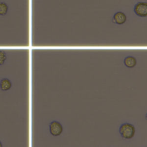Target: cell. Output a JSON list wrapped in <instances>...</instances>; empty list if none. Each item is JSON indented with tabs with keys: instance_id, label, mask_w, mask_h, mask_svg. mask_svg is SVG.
I'll return each instance as SVG.
<instances>
[{
	"instance_id": "cell-1",
	"label": "cell",
	"mask_w": 147,
	"mask_h": 147,
	"mask_svg": "<svg viewBox=\"0 0 147 147\" xmlns=\"http://www.w3.org/2000/svg\"><path fill=\"white\" fill-rule=\"evenodd\" d=\"M119 133L123 138L127 140L131 139L135 135L136 127L133 124L125 122L120 126Z\"/></svg>"
},
{
	"instance_id": "cell-2",
	"label": "cell",
	"mask_w": 147,
	"mask_h": 147,
	"mask_svg": "<svg viewBox=\"0 0 147 147\" xmlns=\"http://www.w3.org/2000/svg\"><path fill=\"white\" fill-rule=\"evenodd\" d=\"M134 12L136 14V15L139 17H147V2H138L134 6Z\"/></svg>"
},
{
	"instance_id": "cell-3",
	"label": "cell",
	"mask_w": 147,
	"mask_h": 147,
	"mask_svg": "<svg viewBox=\"0 0 147 147\" xmlns=\"http://www.w3.org/2000/svg\"><path fill=\"white\" fill-rule=\"evenodd\" d=\"M63 130L62 125L57 121H53L49 123V132L53 136H60Z\"/></svg>"
},
{
	"instance_id": "cell-4",
	"label": "cell",
	"mask_w": 147,
	"mask_h": 147,
	"mask_svg": "<svg viewBox=\"0 0 147 147\" xmlns=\"http://www.w3.org/2000/svg\"><path fill=\"white\" fill-rule=\"evenodd\" d=\"M126 21L127 17L126 14L122 11H118L115 13L113 17V22L119 25L124 24Z\"/></svg>"
},
{
	"instance_id": "cell-5",
	"label": "cell",
	"mask_w": 147,
	"mask_h": 147,
	"mask_svg": "<svg viewBox=\"0 0 147 147\" xmlns=\"http://www.w3.org/2000/svg\"><path fill=\"white\" fill-rule=\"evenodd\" d=\"M125 65L129 68H134L137 64V60L135 57L133 56H127L123 60Z\"/></svg>"
},
{
	"instance_id": "cell-6",
	"label": "cell",
	"mask_w": 147,
	"mask_h": 147,
	"mask_svg": "<svg viewBox=\"0 0 147 147\" xmlns=\"http://www.w3.org/2000/svg\"><path fill=\"white\" fill-rule=\"evenodd\" d=\"M11 82L7 78H3L0 81V88L2 91H7L11 87Z\"/></svg>"
},
{
	"instance_id": "cell-7",
	"label": "cell",
	"mask_w": 147,
	"mask_h": 147,
	"mask_svg": "<svg viewBox=\"0 0 147 147\" xmlns=\"http://www.w3.org/2000/svg\"><path fill=\"white\" fill-rule=\"evenodd\" d=\"M9 7L5 2H0V16H5L8 11Z\"/></svg>"
},
{
	"instance_id": "cell-8",
	"label": "cell",
	"mask_w": 147,
	"mask_h": 147,
	"mask_svg": "<svg viewBox=\"0 0 147 147\" xmlns=\"http://www.w3.org/2000/svg\"><path fill=\"white\" fill-rule=\"evenodd\" d=\"M7 58L6 53L5 52V51L0 50V66L3 65Z\"/></svg>"
},
{
	"instance_id": "cell-9",
	"label": "cell",
	"mask_w": 147,
	"mask_h": 147,
	"mask_svg": "<svg viewBox=\"0 0 147 147\" xmlns=\"http://www.w3.org/2000/svg\"><path fill=\"white\" fill-rule=\"evenodd\" d=\"M2 142H1V141H0V147H2Z\"/></svg>"
},
{
	"instance_id": "cell-10",
	"label": "cell",
	"mask_w": 147,
	"mask_h": 147,
	"mask_svg": "<svg viewBox=\"0 0 147 147\" xmlns=\"http://www.w3.org/2000/svg\"><path fill=\"white\" fill-rule=\"evenodd\" d=\"M145 118H146V119L147 120V113H146V115H145Z\"/></svg>"
}]
</instances>
